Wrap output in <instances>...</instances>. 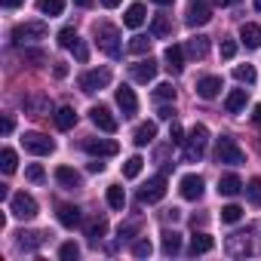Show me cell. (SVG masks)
Returning <instances> with one entry per match:
<instances>
[{"label":"cell","mask_w":261,"mask_h":261,"mask_svg":"<svg viewBox=\"0 0 261 261\" xmlns=\"http://www.w3.org/2000/svg\"><path fill=\"white\" fill-rule=\"evenodd\" d=\"M224 252L230 258H246V255H261V221H252L246 230H237L227 237Z\"/></svg>","instance_id":"obj_1"},{"label":"cell","mask_w":261,"mask_h":261,"mask_svg":"<svg viewBox=\"0 0 261 261\" xmlns=\"http://www.w3.org/2000/svg\"><path fill=\"white\" fill-rule=\"evenodd\" d=\"M206 145H209V129L203 123H194V129H191L188 139H185V163L200 160L203 151H206Z\"/></svg>","instance_id":"obj_2"},{"label":"cell","mask_w":261,"mask_h":261,"mask_svg":"<svg viewBox=\"0 0 261 261\" xmlns=\"http://www.w3.org/2000/svg\"><path fill=\"white\" fill-rule=\"evenodd\" d=\"M46 34H49L46 22H22V25H16V28H13V43L25 49V46L37 43V40H43Z\"/></svg>","instance_id":"obj_3"},{"label":"cell","mask_w":261,"mask_h":261,"mask_svg":"<svg viewBox=\"0 0 261 261\" xmlns=\"http://www.w3.org/2000/svg\"><path fill=\"white\" fill-rule=\"evenodd\" d=\"M95 43H98V49H101L105 56H111V59H120V53H123V46H120V31H117L114 25H95Z\"/></svg>","instance_id":"obj_4"},{"label":"cell","mask_w":261,"mask_h":261,"mask_svg":"<svg viewBox=\"0 0 261 261\" xmlns=\"http://www.w3.org/2000/svg\"><path fill=\"white\" fill-rule=\"evenodd\" d=\"M215 160L224 163V166H240V163H246V154L230 136H221L218 145H215Z\"/></svg>","instance_id":"obj_5"},{"label":"cell","mask_w":261,"mask_h":261,"mask_svg":"<svg viewBox=\"0 0 261 261\" xmlns=\"http://www.w3.org/2000/svg\"><path fill=\"white\" fill-rule=\"evenodd\" d=\"M22 148L28 154H37V157H49L56 151V142L49 136H43V133H25L22 136Z\"/></svg>","instance_id":"obj_6"},{"label":"cell","mask_w":261,"mask_h":261,"mask_svg":"<svg viewBox=\"0 0 261 261\" xmlns=\"http://www.w3.org/2000/svg\"><path fill=\"white\" fill-rule=\"evenodd\" d=\"M37 200L31 197V194H25V191H19V194H13L10 197V212L16 215V218H22V221H28V218H34L37 215Z\"/></svg>","instance_id":"obj_7"},{"label":"cell","mask_w":261,"mask_h":261,"mask_svg":"<svg viewBox=\"0 0 261 261\" xmlns=\"http://www.w3.org/2000/svg\"><path fill=\"white\" fill-rule=\"evenodd\" d=\"M163 197H166V178H163V175H154V178H148V185L139 191V203H148V206L160 203Z\"/></svg>","instance_id":"obj_8"},{"label":"cell","mask_w":261,"mask_h":261,"mask_svg":"<svg viewBox=\"0 0 261 261\" xmlns=\"http://www.w3.org/2000/svg\"><path fill=\"white\" fill-rule=\"evenodd\" d=\"M111 83V71L108 68H92V71H86L83 77H80V89L83 92H98V89H105Z\"/></svg>","instance_id":"obj_9"},{"label":"cell","mask_w":261,"mask_h":261,"mask_svg":"<svg viewBox=\"0 0 261 261\" xmlns=\"http://www.w3.org/2000/svg\"><path fill=\"white\" fill-rule=\"evenodd\" d=\"M49 237H53L49 230H22V233H16V246L22 252H37Z\"/></svg>","instance_id":"obj_10"},{"label":"cell","mask_w":261,"mask_h":261,"mask_svg":"<svg viewBox=\"0 0 261 261\" xmlns=\"http://www.w3.org/2000/svg\"><path fill=\"white\" fill-rule=\"evenodd\" d=\"M83 151L89 157H114V154H120V145L111 142V139H86L83 142Z\"/></svg>","instance_id":"obj_11"},{"label":"cell","mask_w":261,"mask_h":261,"mask_svg":"<svg viewBox=\"0 0 261 261\" xmlns=\"http://www.w3.org/2000/svg\"><path fill=\"white\" fill-rule=\"evenodd\" d=\"M157 68H160V65L148 56V59H139L136 65H129V74H133L136 83H151V80L157 77Z\"/></svg>","instance_id":"obj_12"},{"label":"cell","mask_w":261,"mask_h":261,"mask_svg":"<svg viewBox=\"0 0 261 261\" xmlns=\"http://www.w3.org/2000/svg\"><path fill=\"white\" fill-rule=\"evenodd\" d=\"M188 25L191 28H197V25H206L209 19H212V7L206 4V0H191V4H188Z\"/></svg>","instance_id":"obj_13"},{"label":"cell","mask_w":261,"mask_h":261,"mask_svg":"<svg viewBox=\"0 0 261 261\" xmlns=\"http://www.w3.org/2000/svg\"><path fill=\"white\" fill-rule=\"evenodd\" d=\"M89 120L101 129V133H117V120H114V114H111L105 105H95V108L89 111Z\"/></svg>","instance_id":"obj_14"},{"label":"cell","mask_w":261,"mask_h":261,"mask_svg":"<svg viewBox=\"0 0 261 261\" xmlns=\"http://www.w3.org/2000/svg\"><path fill=\"white\" fill-rule=\"evenodd\" d=\"M203 188H206V185H203V178H200V175H194V172H191V175H185V178L178 181V191H181V197H185V200H200V197H203Z\"/></svg>","instance_id":"obj_15"},{"label":"cell","mask_w":261,"mask_h":261,"mask_svg":"<svg viewBox=\"0 0 261 261\" xmlns=\"http://www.w3.org/2000/svg\"><path fill=\"white\" fill-rule=\"evenodd\" d=\"M117 105H120L123 117H133V114H139V98H136V92L129 89V86H120V89H117Z\"/></svg>","instance_id":"obj_16"},{"label":"cell","mask_w":261,"mask_h":261,"mask_svg":"<svg viewBox=\"0 0 261 261\" xmlns=\"http://www.w3.org/2000/svg\"><path fill=\"white\" fill-rule=\"evenodd\" d=\"M163 59H166V71L169 74H181V68H185V49L181 46H166V53H163Z\"/></svg>","instance_id":"obj_17"},{"label":"cell","mask_w":261,"mask_h":261,"mask_svg":"<svg viewBox=\"0 0 261 261\" xmlns=\"http://www.w3.org/2000/svg\"><path fill=\"white\" fill-rule=\"evenodd\" d=\"M56 181H59L62 188H68V191H77V188L83 185L80 172H77V169H71V166H59V169H56Z\"/></svg>","instance_id":"obj_18"},{"label":"cell","mask_w":261,"mask_h":261,"mask_svg":"<svg viewBox=\"0 0 261 261\" xmlns=\"http://www.w3.org/2000/svg\"><path fill=\"white\" fill-rule=\"evenodd\" d=\"M240 191H246V185L240 181V175L227 172V175H221V178H218V194H221V197H237Z\"/></svg>","instance_id":"obj_19"},{"label":"cell","mask_w":261,"mask_h":261,"mask_svg":"<svg viewBox=\"0 0 261 261\" xmlns=\"http://www.w3.org/2000/svg\"><path fill=\"white\" fill-rule=\"evenodd\" d=\"M83 233L89 237V243H98V240L108 233V218H105V215L89 218V221H86V227H83Z\"/></svg>","instance_id":"obj_20"},{"label":"cell","mask_w":261,"mask_h":261,"mask_svg":"<svg viewBox=\"0 0 261 261\" xmlns=\"http://www.w3.org/2000/svg\"><path fill=\"white\" fill-rule=\"evenodd\" d=\"M157 139V123H142V126H136V133H133V142L139 145V148H145V145H151Z\"/></svg>","instance_id":"obj_21"},{"label":"cell","mask_w":261,"mask_h":261,"mask_svg":"<svg viewBox=\"0 0 261 261\" xmlns=\"http://www.w3.org/2000/svg\"><path fill=\"white\" fill-rule=\"evenodd\" d=\"M185 53H188L191 59H206V56H209V37H203V34L191 37L188 46H185Z\"/></svg>","instance_id":"obj_22"},{"label":"cell","mask_w":261,"mask_h":261,"mask_svg":"<svg viewBox=\"0 0 261 261\" xmlns=\"http://www.w3.org/2000/svg\"><path fill=\"white\" fill-rule=\"evenodd\" d=\"M218 92H221V77H203V80L197 83V95H200V98H206V101H209V98H215Z\"/></svg>","instance_id":"obj_23"},{"label":"cell","mask_w":261,"mask_h":261,"mask_svg":"<svg viewBox=\"0 0 261 261\" xmlns=\"http://www.w3.org/2000/svg\"><path fill=\"white\" fill-rule=\"evenodd\" d=\"M22 105H25V111H34V114H49V111H53V101H49L43 92H34V95H28Z\"/></svg>","instance_id":"obj_24"},{"label":"cell","mask_w":261,"mask_h":261,"mask_svg":"<svg viewBox=\"0 0 261 261\" xmlns=\"http://www.w3.org/2000/svg\"><path fill=\"white\" fill-rule=\"evenodd\" d=\"M59 224H62V227H68V230H74V227L80 224V209H77V206L62 203V206H59Z\"/></svg>","instance_id":"obj_25"},{"label":"cell","mask_w":261,"mask_h":261,"mask_svg":"<svg viewBox=\"0 0 261 261\" xmlns=\"http://www.w3.org/2000/svg\"><path fill=\"white\" fill-rule=\"evenodd\" d=\"M160 246H163V255H178L181 252V233L178 230H163Z\"/></svg>","instance_id":"obj_26"},{"label":"cell","mask_w":261,"mask_h":261,"mask_svg":"<svg viewBox=\"0 0 261 261\" xmlns=\"http://www.w3.org/2000/svg\"><path fill=\"white\" fill-rule=\"evenodd\" d=\"M246 101H249V92H246V89H233V92L224 98V111H227V114H240V111L246 108Z\"/></svg>","instance_id":"obj_27"},{"label":"cell","mask_w":261,"mask_h":261,"mask_svg":"<svg viewBox=\"0 0 261 261\" xmlns=\"http://www.w3.org/2000/svg\"><path fill=\"white\" fill-rule=\"evenodd\" d=\"M240 40H243L249 49H258V46H261V28L252 25V22H246V25L240 28Z\"/></svg>","instance_id":"obj_28"},{"label":"cell","mask_w":261,"mask_h":261,"mask_svg":"<svg viewBox=\"0 0 261 261\" xmlns=\"http://www.w3.org/2000/svg\"><path fill=\"white\" fill-rule=\"evenodd\" d=\"M123 25L126 28H142L145 25V7L142 4H133V7L123 13Z\"/></svg>","instance_id":"obj_29"},{"label":"cell","mask_w":261,"mask_h":261,"mask_svg":"<svg viewBox=\"0 0 261 261\" xmlns=\"http://www.w3.org/2000/svg\"><path fill=\"white\" fill-rule=\"evenodd\" d=\"M53 117H56V126L62 129V133H68V129H74V123H77V111H74V108H59V111H56Z\"/></svg>","instance_id":"obj_30"},{"label":"cell","mask_w":261,"mask_h":261,"mask_svg":"<svg viewBox=\"0 0 261 261\" xmlns=\"http://www.w3.org/2000/svg\"><path fill=\"white\" fill-rule=\"evenodd\" d=\"M212 246H215V240L209 237V233H197V237H191V255H206V252H212Z\"/></svg>","instance_id":"obj_31"},{"label":"cell","mask_w":261,"mask_h":261,"mask_svg":"<svg viewBox=\"0 0 261 261\" xmlns=\"http://www.w3.org/2000/svg\"><path fill=\"white\" fill-rule=\"evenodd\" d=\"M37 10L43 13V16H62L65 13V0H37Z\"/></svg>","instance_id":"obj_32"},{"label":"cell","mask_w":261,"mask_h":261,"mask_svg":"<svg viewBox=\"0 0 261 261\" xmlns=\"http://www.w3.org/2000/svg\"><path fill=\"white\" fill-rule=\"evenodd\" d=\"M233 80H237V83L252 86V83L258 80V74H255V68H252V65H237V68H233Z\"/></svg>","instance_id":"obj_33"},{"label":"cell","mask_w":261,"mask_h":261,"mask_svg":"<svg viewBox=\"0 0 261 261\" xmlns=\"http://www.w3.org/2000/svg\"><path fill=\"white\" fill-rule=\"evenodd\" d=\"M16 166H19L16 151H13V148H4V151H0V169H4V172L10 175V172H16Z\"/></svg>","instance_id":"obj_34"},{"label":"cell","mask_w":261,"mask_h":261,"mask_svg":"<svg viewBox=\"0 0 261 261\" xmlns=\"http://www.w3.org/2000/svg\"><path fill=\"white\" fill-rule=\"evenodd\" d=\"M108 206H111V209H123V206H126V191H123L120 185H111V188H108Z\"/></svg>","instance_id":"obj_35"},{"label":"cell","mask_w":261,"mask_h":261,"mask_svg":"<svg viewBox=\"0 0 261 261\" xmlns=\"http://www.w3.org/2000/svg\"><path fill=\"white\" fill-rule=\"evenodd\" d=\"M142 166H145V160H142L139 154L129 157V160L123 163V175H126V178H139V175H142Z\"/></svg>","instance_id":"obj_36"},{"label":"cell","mask_w":261,"mask_h":261,"mask_svg":"<svg viewBox=\"0 0 261 261\" xmlns=\"http://www.w3.org/2000/svg\"><path fill=\"white\" fill-rule=\"evenodd\" d=\"M151 34H154V37H169V34H172L169 19H166V16H157V19L151 22Z\"/></svg>","instance_id":"obj_37"},{"label":"cell","mask_w":261,"mask_h":261,"mask_svg":"<svg viewBox=\"0 0 261 261\" xmlns=\"http://www.w3.org/2000/svg\"><path fill=\"white\" fill-rule=\"evenodd\" d=\"M148 49H151V40L145 34H136L133 40H129V53H133V56H145Z\"/></svg>","instance_id":"obj_38"},{"label":"cell","mask_w":261,"mask_h":261,"mask_svg":"<svg viewBox=\"0 0 261 261\" xmlns=\"http://www.w3.org/2000/svg\"><path fill=\"white\" fill-rule=\"evenodd\" d=\"M139 230H142V218H136V221H126V224H120V230H117V233H120V240H133V237H136Z\"/></svg>","instance_id":"obj_39"},{"label":"cell","mask_w":261,"mask_h":261,"mask_svg":"<svg viewBox=\"0 0 261 261\" xmlns=\"http://www.w3.org/2000/svg\"><path fill=\"white\" fill-rule=\"evenodd\" d=\"M77 40H80V37H77L74 28H62V31H59V46H62V49H74Z\"/></svg>","instance_id":"obj_40"},{"label":"cell","mask_w":261,"mask_h":261,"mask_svg":"<svg viewBox=\"0 0 261 261\" xmlns=\"http://www.w3.org/2000/svg\"><path fill=\"white\" fill-rule=\"evenodd\" d=\"M22 59H25L28 65H46V53H43V49H31V46H25V49H22Z\"/></svg>","instance_id":"obj_41"},{"label":"cell","mask_w":261,"mask_h":261,"mask_svg":"<svg viewBox=\"0 0 261 261\" xmlns=\"http://www.w3.org/2000/svg\"><path fill=\"white\" fill-rule=\"evenodd\" d=\"M240 218H243V209H240L237 203H230V206L221 209V221H224V224H237Z\"/></svg>","instance_id":"obj_42"},{"label":"cell","mask_w":261,"mask_h":261,"mask_svg":"<svg viewBox=\"0 0 261 261\" xmlns=\"http://www.w3.org/2000/svg\"><path fill=\"white\" fill-rule=\"evenodd\" d=\"M246 197H249L252 206H261V178H252V181L246 185Z\"/></svg>","instance_id":"obj_43"},{"label":"cell","mask_w":261,"mask_h":261,"mask_svg":"<svg viewBox=\"0 0 261 261\" xmlns=\"http://www.w3.org/2000/svg\"><path fill=\"white\" fill-rule=\"evenodd\" d=\"M59 255H62L65 261H74V258H80V246H77V243H62Z\"/></svg>","instance_id":"obj_44"},{"label":"cell","mask_w":261,"mask_h":261,"mask_svg":"<svg viewBox=\"0 0 261 261\" xmlns=\"http://www.w3.org/2000/svg\"><path fill=\"white\" fill-rule=\"evenodd\" d=\"M151 252H154L151 240H136V246H133V255H136V258H148Z\"/></svg>","instance_id":"obj_45"},{"label":"cell","mask_w":261,"mask_h":261,"mask_svg":"<svg viewBox=\"0 0 261 261\" xmlns=\"http://www.w3.org/2000/svg\"><path fill=\"white\" fill-rule=\"evenodd\" d=\"M25 175H28V181H34V185H40V181L46 178V172H43V166H37V163H31V166L25 169Z\"/></svg>","instance_id":"obj_46"},{"label":"cell","mask_w":261,"mask_h":261,"mask_svg":"<svg viewBox=\"0 0 261 261\" xmlns=\"http://www.w3.org/2000/svg\"><path fill=\"white\" fill-rule=\"evenodd\" d=\"M169 145H185V129L172 120V126H169Z\"/></svg>","instance_id":"obj_47"},{"label":"cell","mask_w":261,"mask_h":261,"mask_svg":"<svg viewBox=\"0 0 261 261\" xmlns=\"http://www.w3.org/2000/svg\"><path fill=\"white\" fill-rule=\"evenodd\" d=\"M154 95H157L160 101H169V98H175V89H172V83H160V86L154 89Z\"/></svg>","instance_id":"obj_48"},{"label":"cell","mask_w":261,"mask_h":261,"mask_svg":"<svg viewBox=\"0 0 261 261\" xmlns=\"http://www.w3.org/2000/svg\"><path fill=\"white\" fill-rule=\"evenodd\" d=\"M237 56V40H221V59H233Z\"/></svg>","instance_id":"obj_49"},{"label":"cell","mask_w":261,"mask_h":261,"mask_svg":"<svg viewBox=\"0 0 261 261\" xmlns=\"http://www.w3.org/2000/svg\"><path fill=\"white\" fill-rule=\"evenodd\" d=\"M74 59H77V62H86V59H89V49H86L80 40L74 43Z\"/></svg>","instance_id":"obj_50"},{"label":"cell","mask_w":261,"mask_h":261,"mask_svg":"<svg viewBox=\"0 0 261 261\" xmlns=\"http://www.w3.org/2000/svg\"><path fill=\"white\" fill-rule=\"evenodd\" d=\"M157 117H160V120H169V123H172V120H175V108H160V111H157Z\"/></svg>","instance_id":"obj_51"},{"label":"cell","mask_w":261,"mask_h":261,"mask_svg":"<svg viewBox=\"0 0 261 261\" xmlns=\"http://www.w3.org/2000/svg\"><path fill=\"white\" fill-rule=\"evenodd\" d=\"M53 74H56L59 80H65V77H68V65H65V62H59V65L53 68Z\"/></svg>","instance_id":"obj_52"},{"label":"cell","mask_w":261,"mask_h":261,"mask_svg":"<svg viewBox=\"0 0 261 261\" xmlns=\"http://www.w3.org/2000/svg\"><path fill=\"white\" fill-rule=\"evenodd\" d=\"M163 218H166V221H178V218H181V212H178V209H166V212H163Z\"/></svg>","instance_id":"obj_53"},{"label":"cell","mask_w":261,"mask_h":261,"mask_svg":"<svg viewBox=\"0 0 261 261\" xmlns=\"http://www.w3.org/2000/svg\"><path fill=\"white\" fill-rule=\"evenodd\" d=\"M13 126H16V123H13V117H4V126H0V129H4V136H10V133H13Z\"/></svg>","instance_id":"obj_54"},{"label":"cell","mask_w":261,"mask_h":261,"mask_svg":"<svg viewBox=\"0 0 261 261\" xmlns=\"http://www.w3.org/2000/svg\"><path fill=\"white\" fill-rule=\"evenodd\" d=\"M101 169H105V163H101V160H92V163H89V172H101Z\"/></svg>","instance_id":"obj_55"},{"label":"cell","mask_w":261,"mask_h":261,"mask_svg":"<svg viewBox=\"0 0 261 261\" xmlns=\"http://www.w3.org/2000/svg\"><path fill=\"white\" fill-rule=\"evenodd\" d=\"M252 120L261 126V105H255V108H252Z\"/></svg>","instance_id":"obj_56"},{"label":"cell","mask_w":261,"mask_h":261,"mask_svg":"<svg viewBox=\"0 0 261 261\" xmlns=\"http://www.w3.org/2000/svg\"><path fill=\"white\" fill-rule=\"evenodd\" d=\"M0 4H4V7H7V10H16V7H19V4H22V0H0Z\"/></svg>","instance_id":"obj_57"},{"label":"cell","mask_w":261,"mask_h":261,"mask_svg":"<svg viewBox=\"0 0 261 261\" xmlns=\"http://www.w3.org/2000/svg\"><path fill=\"white\" fill-rule=\"evenodd\" d=\"M101 7L105 10H114V7H120V0H101Z\"/></svg>","instance_id":"obj_58"},{"label":"cell","mask_w":261,"mask_h":261,"mask_svg":"<svg viewBox=\"0 0 261 261\" xmlns=\"http://www.w3.org/2000/svg\"><path fill=\"white\" fill-rule=\"evenodd\" d=\"M191 224H194V227H197V224H206V215H194V218H191Z\"/></svg>","instance_id":"obj_59"},{"label":"cell","mask_w":261,"mask_h":261,"mask_svg":"<svg viewBox=\"0 0 261 261\" xmlns=\"http://www.w3.org/2000/svg\"><path fill=\"white\" fill-rule=\"evenodd\" d=\"M215 7H230V4H237V0H212Z\"/></svg>","instance_id":"obj_60"},{"label":"cell","mask_w":261,"mask_h":261,"mask_svg":"<svg viewBox=\"0 0 261 261\" xmlns=\"http://www.w3.org/2000/svg\"><path fill=\"white\" fill-rule=\"evenodd\" d=\"M74 4H77V7H83V10H89V7H92V0H74Z\"/></svg>","instance_id":"obj_61"},{"label":"cell","mask_w":261,"mask_h":261,"mask_svg":"<svg viewBox=\"0 0 261 261\" xmlns=\"http://www.w3.org/2000/svg\"><path fill=\"white\" fill-rule=\"evenodd\" d=\"M154 4H160V7H169V4H175V0H154Z\"/></svg>","instance_id":"obj_62"},{"label":"cell","mask_w":261,"mask_h":261,"mask_svg":"<svg viewBox=\"0 0 261 261\" xmlns=\"http://www.w3.org/2000/svg\"><path fill=\"white\" fill-rule=\"evenodd\" d=\"M252 4H255V10H261V0H252Z\"/></svg>","instance_id":"obj_63"}]
</instances>
